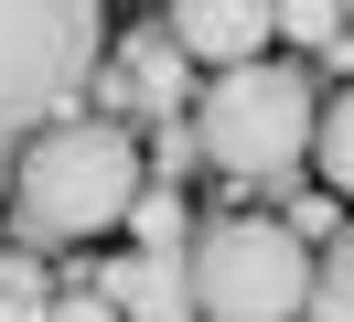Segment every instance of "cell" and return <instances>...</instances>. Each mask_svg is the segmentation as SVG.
<instances>
[{"instance_id": "obj_1", "label": "cell", "mask_w": 354, "mask_h": 322, "mask_svg": "<svg viewBox=\"0 0 354 322\" xmlns=\"http://www.w3.org/2000/svg\"><path fill=\"white\" fill-rule=\"evenodd\" d=\"M11 204H22V236L44 247H86V236L129 226L140 204V140L118 118H44L11 172Z\"/></svg>"}, {"instance_id": "obj_2", "label": "cell", "mask_w": 354, "mask_h": 322, "mask_svg": "<svg viewBox=\"0 0 354 322\" xmlns=\"http://www.w3.org/2000/svg\"><path fill=\"white\" fill-rule=\"evenodd\" d=\"M311 118H322V86L279 54L215 64V86L194 97V150L236 183H279L290 161H311Z\"/></svg>"}, {"instance_id": "obj_3", "label": "cell", "mask_w": 354, "mask_h": 322, "mask_svg": "<svg viewBox=\"0 0 354 322\" xmlns=\"http://www.w3.org/2000/svg\"><path fill=\"white\" fill-rule=\"evenodd\" d=\"M194 269V312L204 322H301L311 301V236L290 215H215V226L183 247Z\"/></svg>"}, {"instance_id": "obj_4", "label": "cell", "mask_w": 354, "mask_h": 322, "mask_svg": "<svg viewBox=\"0 0 354 322\" xmlns=\"http://www.w3.org/2000/svg\"><path fill=\"white\" fill-rule=\"evenodd\" d=\"M108 54V0H0V140L44 129Z\"/></svg>"}, {"instance_id": "obj_5", "label": "cell", "mask_w": 354, "mask_h": 322, "mask_svg": "<svg viewBox=\"0 0 354 322\" xmlns=\"http://www.w3.org/2000/svg\"><path fill=\"white\" fill-rule=\"evenodd\" d=\"M279 33V0H172V43L194 64H247Z\"/></svg>"}, {"instance_id": "obj_6", "label": "cell", "mask_w": 354, "mask_h": 322, "mask_svg": "<svg viewBox=\"0 0 354 322\" xmlns=\"http://www.w3.org/2000/svg\"><path fill=\"white\" fill-rule=\"evenodd\" d=\"M97 290L118 301V322H204V312H194V269H183V247H129Z\"/></svg>"}, {"instance_id": "obj_7", "label": "cell", "mask_w": 354, "mask_h": 322, "mask_svg": "<svg viewBox=\"0 0 354 322\" xmlns=\"http://www.w3.org/2000/svg\"><path fill=\"white\" fill-rule=\"evenodd\" d=\"M311 161H322V183L354 204V86H333L322 118H311Z\"/></svg>"}, {"instance_id": "obj_8", "label": "cell", "mask_w": 354, "mask_h": 322, "mask_svg": "<svg viewBox=\"0 0 354 322\" xmlns=\"http://www.w3.org/2000/svg\"><path fill=\"white\" fill-rule=\"evenodd\" d=\"M129 226H140V247H194V226H183V193H151V183H140Z\"/></svg>"}, {"instance_id": "obj_9", "label": "cell", "mask_w": 354, "mask_h": 322, "mask_svg": "<svg viewBox=\"0 0 354 322\" xmlns=\"http://www.w3.org/2000/svg\"><path fill=\"white\" fill-rule=\"evenodd\" d=\"M0 322H44V269L0 247Z\"/></svg>"}, {"instance_id": "obj_10", "label": "cell", "mask_w": 354, "mask_h": 322, "mask_svg": "<svg viewBox=\"0 0 354 322\" xmlns=\"http://www.w3.org/2000/svg\"><path fill=\"white\" fill-rule=\"evenodd\" d=\"M279 33L290 43H344V0H279Z\"/></svg>"}, {"instance_id": "obj_11", "label": "cell", "mask_w": 354, "mask_h": 322, "mask_svg": "<svg viewBox=\"0 0 354 322\" xmlns=\"http://www.w3.org/2000/svg\"><path fill=\"white\" fill-rule=\"evenodd\" d=\"M301 322H354V258H333V269L311 279V301H301Z\"/></svg>"}, {"instance_id": "obj_12", "label": "cell", "mask_w": 354, "mask_h": 322, "mask_svg": "<svg viewBox=\"0 0 354 322\" xmlns=\"http://www.w3.org/2000/svg\"><path fill=\"white\" fill-rule=\"evenodd\" d=\"M44 322H118V301H108V290H54Z\"/></svg>"}, {"instance_id": "obj_13", "label": "cell", "mask_w": 354, "mask_h": 322, "mask_svg": "<svg viewBox=\"0 0 354 322\" xmlns=\"http://www.w3.org/2000/svg\"><path fill=\"white\" fill-rule=\"evenodd\" d=\"M344 21H354V0H344Z\"/></svg>"}]
</instances>
